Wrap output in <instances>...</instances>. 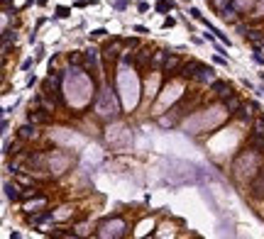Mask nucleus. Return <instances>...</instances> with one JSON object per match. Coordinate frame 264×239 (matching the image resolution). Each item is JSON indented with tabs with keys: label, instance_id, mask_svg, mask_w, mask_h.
I'll return each instance as SVG.
<instances>
[{
	"label": "nucleus",
	"instance_id": "1",
	"mask_svg": "<svg viewBox=\"0 0 264 239\" xmlns=\"http://www.w3.org/2000/svg\"><path fill=\"white\" fill-rule=\"evenodd\" d=\"M252 196L254 198H264V171L254 178V183H252Z\"/></svg>",
	"mask_w": 264,
	"mask_h": 239
},
{
	"label": "nucleus",
	"instance_id": "2",
	"mask_svg": "<svg viewBox=\"0 0 264 239\" xmlns=\"http://www.w3.org/2000/svg\"><path fill=\"white\" fill-rule=\"evenodd\" d=\"M194 78H198V81H203V83H208V81H213V71H210V69H206V66H201V64H198V69H196Z\"/></svg>",
	"mask_w": 264,
	"mask_h": 239
},
{
	"label": "nucleus",
	"instance_id": "3",
	"mask_svg": "<svg viewBox=\"0 0 264 239\" xmlns=\"http://www.w3.org/2000/svg\"><path fill=\"white\" fill-rule=\"evenodd\" d=\"M17 137H20V139H29V137H34V125H25V127H20Z\"/></svg>",
	"mask_w": 264,
	"mask_h": 239
},
{
	"label": "nucleus",
	"instance_id": "4",
	"mask_svg": "<svg viewBox=\"0 0 264 239\" xmlns=\"http://www.w3.org/2000/svg\"><path fill=\"white\" fill-rule=\"evenodd\" d=\"M5 196L10 200H20V193H17V185L15 183H5Z\"/></svg>",
	"mask_w": 264,
	"mask_h": 239
},
{
	"label": "nucleus",
	"instance_id": "5",
	"mask_svg": "<svg viewBox=\"0 0 264 239\" xmlns=\"http://www.w3.org/2000/svg\"><path fill=\"white\" fill-rule=\"evenodd\" d=\"M29 122H47L44 110H34V113H29Z\"/></svg>",
	"mask_w": 264,
	"mask_h": 239
},
{
	"label": "nucleus",
	"instance_id": "6",
	"mask_svg": "<svg viewBox=\"0 0 264 239\" xmlns=\"http://www.w3.org/2000/svg\"><path fill=\"white\" fill-rule=\"evenodd\" d=\"M213 90H215V93H225V90H228V83H222V81H213Z\"/></svg>",
	"mask_w": 264,
	"mask_h": 239
},
{
	"label": "nucleus",
	"instance_id": "7",
	"mask_svg": "<svg viewBox=\"0 0 264 239\" xmlns=\"http://www.w3.org/2000/svg\"><path fill=\"white\" fill-rule=\"evenodd\" d=\"M228 110H233V113H237V110H240V100H235V98H230V100H228Z\"/></svg>",
	"mask_w": 264,
	"mask_h": 239
},
{
	"label": "nucleus",
	"instance_id": "8",
	"mask_svg": "<svg viewBox=\"0 0 264 239\" xmlns=\"http://www.w3.org/2000/svg\"><path fill=\"white\" fill-rule=\"evenodd\" d=\"M176 66H179V59H167V71H171V69H176Z\"/></svg>",
	"mask_w": 264,
	"mask_h": 239
},
{
	"label": "nucleus",
	"instance_id": "9",
	"mask_svg": "<svg viewBox=\"0 0 264 239\" xmlns=\"http://www.w3.org/2000/svg\"><path fill=\"white\" fill-rule=\"evenodd\" d=\"M115 8H118V10H125V8H127V0H115Z\"/></svg>",
	"mask_w": 264,
	"mask_h": 239
},
{
	"label": "nucleus",
	"instance_id": "10",
	"mask_svg": "<svg viewBox=\"0 0 264 239\" xmlns=\"http://www.w3.org/2000/svg\"><path fill=\"white\" fill-rule=\"evenodd\" d=\"M254 61H257V64H264V57L259 54V46H257V52H254Z\"/></svg>",
	"mask_w": 264,
	"mask_h": 239
},
{
	"label": "nucleus",
	"instance_id": "11",
	"mask_svg": "<svg viewBox=\"0 0 264 239\" xmlns=\"http://www.w3.org/2000/svg\"><path fill=\"white\" fill-rule=\"evenodd\" d=\"M169 8H171V5H169V3H159V5H157V10H162V13H167Z\"/></svg>",
	"mask_w": 264,
	"mask_h": 239
},
{
	"label": "nucleus",
	"instance_id": "12",
	"mask_svg": "<svg viewBox=\"0 0 264 239\" xmlns=\"http://www.w3.org/2000/svg\"><path fill=\"white\" fill-rule=\"evenodd\" d=\"M257 137H264V122H257Z\"/></svg>",
	"mask_w": 264,
	"mask_h": 239
},
{
	"label": "nucleus",
	"instance_id": "13",
	"mask_svg": "<svg viewBox=\"0 0 264 239\" xmlns=\"http://www.w3.org/2000/svg\"><path fill=\"white\" fill-rule=\"evenodd\" d=\"M262 81H264V73H262Z\"/></svg>",
	"mask_w": 264,
	"mask_h": 239
}]
</instances>
